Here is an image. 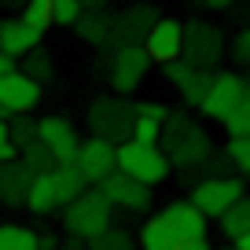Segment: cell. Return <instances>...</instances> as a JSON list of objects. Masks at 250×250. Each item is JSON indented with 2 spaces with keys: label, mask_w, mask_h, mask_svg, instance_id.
I'll use <instances>...</instances> for the list:
<instances>
[{
  "label": "cell",
  "mask_w": 250,
  "mask_h": 250,
  "mask_svg": "<svg viewBox=\"0 0 250 250\" xmlns=\"http://www.w3.org/2000/svg\"><path fill=\"white\" fill-rule=\"evenodd\" d=\"M158 147L166 151L173 169H191V166H203L213 155V144L206 136V129L199 122L184 114V110H169V118L162 122V140Z\"/></svg>",
  "instance_id": "1"
},
{
  "label": "cell",
  "mask_w": 250,
  "mask_h": 250,
  "mask_svg": "<svg viewBox=\"0 0 250 250\" xmlns=\"http://www.w3.org/2000/svg\"><path fill=\"white\" fill-rule=\"evenodd\" d=\"M136 125V103H129L125 96H96L88 103V129L92 136H103L110 144L133 140Z\"/></svg>",
  "instance_id": "2"
},
{
  "label": "cell",
  "mask_w": 250,
  "mask_h": 250,
  "mask_svg": "<svg viewBox=\"0 0 250 250\" xmlns=\"http://www.w3.org/2000/svg\"><path fill=\"white\" fill-rule=\"evenodd\" d=\"M62 225L74 239H92V235L107 232L110 228V199L103 195L100 188H85L74 203L62 206Z\"/></svg>",
  "instance_id": "3"
},
{
  "label": "cell",
  "mask_w": 250,
  "mask_h": 250,
  "mask_svg": "<svg viewBox=\"0 0 250 250\" xmlns=\"http://www.w3.org/2000/svg\"><path fill=\"white\" fill-rule=\"evenodd\" d=\"M118 169L155 188V184H162V180L169 177L173 166H169V158H166V151L158 147V144L125 140V144H118Z\"/></svg>",
  "instance_id": "4"
},
{
  "label": "cell",
  "mask_w": 250,
  "mask_h": 250,
  "mask_svg": "<svg viewBox=\"0 0 250 250\" xmlns=\"http://www.w3.org/2000/svg\"><path fill=\"white\" fill-rule=\"evenodd\" d=\"M225 55V30L213 22H203V19H191L184 22V59L191 66H203V70H213Z\"/></svg>",
  "instance_id": "5"
},
{
  "label": "cell",
  "mask_w": 250,
  "mask_h": 250,
  "mask_svg": "<svg viewBox=\"0 0 250 250\" xmlns=\"http://www.w3.org/2000/svg\"><path fill=\"white\" fill-rule=\"evenodd\" d=\"M243 180L239 177H206L191 188V203L206 213V217H221L235 199H243Z\"/></svg>",
  "instance_id": "6"
},
{
  "label": "cell",
  "mask_w": 250,
  "mask_h": 250,
  "mask_svg": "<svg viewBox=\"0 0 250 250\" xmlns=\"http://www.w3.org/2000/svg\"><path fill=\"white\" fill-rule=\"evenodd\" d=\"M158 11L151 4H133L122 15H110V48H129V44H144V37L151 33V26L158 22Z\"/></svg>",
  "instance_id": "7"
},
{
  "label": "cell",
  "mask_w": 250,
  "mask_h": 250,
  "mask_svg": "<svg viewBox=\"0 0 250 250\" xmlns=\"http://www.w3.org/2000/svg\"><path fill=\"white\" fill-rule=\"evenodd\" d=\"M151 70V55L144 52V44H129V48H114V66H110V88L114 92H133L140 88V81Z\"/></svg>",
  "instance_id": "8"
},
{
  "label": "cell",
  "mask_w": 250,
  "mask_h": 250,
  "mask_svg": "<svg viewBox=\"0 0 250 250\" xmlns=\"http://www.w3.org/2000/svg\"><path fill=\"white\" fill-rule=\"evenodd\" d=\"M162 74H166V81H169V85L180 88V96H184L188 107H199V103L206 100V92H210V85H213V70L191 66L188 59L162 62Z\"/></svg>",
  "instance_id": "9"
},
{
  "label": "cell",
  "mask_w": 250,
  "mask_h": 250,
  "mask_svg": "<svg viewBox=\"0 0 250 250\" xmlns=\"http://www.w3.org/2000/svg\"><path fill=\"white\" fill-rule=\"evenodd\" d=\"M162 225L173 232L177 243H188V239H206V213L199 210L191 199H180V203H166L162 206Z\"/></svg>",
  "instance_id": "10"
},
{
  "label": "cell",
  "mask_w": 250,
  "mask_h": 250,
  "mask_svg": "<svg viewBox=\"0 0 250 250\" xmlns=\"http://www.w3.org/2000/svg\"><path fill=\"white\" fill-rule=\"evenodd\" d=\"M247 85L250 81H243L239 74H213V85H210V92H206V100L199 103V110H203L206 118H213V122H225L235 110V103L243 100Z\"/></svg>",
  "instance_id": "11"
},
{
  "label": "cell",
  "mask_w": 250,
  "mask_h": 250,
  "mask_svg": "<svg viewBox=\"0 0 250 250\" xmlns=\"http://www.w3.org/2000/svg\"><path fill=\"white\" fill-rule=\"evenodd\" d=\"M100 191L110 199V206H122V210H133V213L151 206V184H144V180L129 177L122 169H114L107 180H100Z\"/></svg>",
  "instance_id": "12"
},
{
  "label": "cell",
  "mask_w": 250,
  "mask_h": 250,
  "mask_svg": "<svg viewBox=\"0 0 250 250\" xmlns=\"http://www.w3.org/2000/svg\"><path fill=\"white\" fill-rule=\"evenodd\" d=\"M144 52L151 55V62H173V59H184V22L177 19H158L151 26V33L144 37Z\"/></svg>",
  "instance_id": "13"
},
{
  "label": "cell",
  "mask_w": 250,
  "mask_h": 250,
  "mask_svg": "<svg viewBox=\"0 0 250 250\" xmlns=\"http://www.w3.org/2000/svg\"><path fill=\"white\" fill-rule=\"evenodd\" d=\"M74 162H78V169L85 173L88 184H100V180H107L110 173L118 169V144L103 140V136H92V140L81 144V151H78Z\"/></svg>",
  "instance_id": "14"
},
{
  "label": "cell",
  "mask_w": 250,
  "mask_h": 250,
  "mask_svg": "<svg viewBox=\"0 0 250 250\" xmlns=\"http://www.w3.org/2000/svg\"><path fill=\"white\" fill-rule=\"evenodd\" d=\"M41 88L44 85H37V81L30 78V74H22L15 66V70H8V74H0V103H8L15 114H30L33 107L41 103Z\"/></svg>",
  "instance_id": "15"
},
{
  "label": "cell",
  "mask_w": 250,
  "mask_h": 250,
  "mask_svg": "<svg viewBox=\"0 0 250 250\" xmlns=\"http://www.w3.org/2000/svg\"><path fill=\"white\" fill-rule=\"evenodd\" d=\"M41 140L52 147V155L59 158V166H62V162H74V158H78V151H81L78 129H74L70 118H62V114L41 118Z\"/></svg>",
  "instance_id": "16"
},
{
  "label": "cell",
  "mask_w": 250,
  "mask_h": 250,
  "mask_svg": "<svg viewBox=\"0 0 250 250\" xmlns=\"http://www.w3.org/2000/svg\"><path fill=\"white\" fill-rule=\"evenodd\" d=\"M33 177H37V173H33L22 158L0 162V203H4V206H26V195H30Z\"/></svg>",
  "instance_id": "17"
},
{
  "label": "cell",
  "mask_w": 250,
  "mask_h": 250,
  "mask_svg": "<svg viewBox=\"0 0 250 250\" xmlns=\"http://www.w3.org/2000/svg\"><path fill=\"white\" fill-rule=\"evenodd\" d=\"M41 37H44V33H41L37 26H30L22 15L0 22V52H8L11 59H22L26 52H33V48L41 44Z\"/></svg>",
  "instance_id": "18"
},
{
  "label": "cell",
  "mask_w": 250,
  "mask_h": 250,
  "mask_svg": "<svg viewBox=\"0 0 250 250\" xmlns=\"http://www.w3.org/2000/svg\"><path fill=\"white\" fill-rule=\"evenodd\" d=\"M26 210L37 213V217H48L52 210H59V195H55L52 173H37V177H33L30 195H26Z\"/></svg>",
  "instance_id": "19"
},
{
  "label": "cell",
  "mask_w": 250,
  "mask_h": 250,
  "mask_svg": "<svg viewBox=\"0 0 250 250\" xmlns=\"http://www.w3.org/2000/svg\"><path fill=\"white\" fill-rule=\"evenodd\" d=\"M52 180H55V195H59V206L74 203V199H78L81 191L88 188V180H85V173L78 169V162H62V166H55Z\"/></svg>",
  "instance_id": "20"
},
{
  "label": "cell",
  "mask_w": 250,
  "mask_h": 250,
  "mask_svg": "<svg viewBox=\"0 0 250 250\" xmlns=\"http://www.w3.org/2000/svg\"><path fill=\"white\" fill-rule=\"evenodd\" d=\"M78 33H81V41H88V44H96V48H103L110 41V15H107V8H92V11H81L78 15Z\"/></svg>",
  "instance_id": "21"
},
{
  "label": "cell",
  "mask_w": 250,
  "mask_h": 250,
  "mask_svg": "<svg viewBox=\"0 0 250 250\" xmlns=\"http://www.w3.org/2000/svg\"><path fill=\"white\" fill-rule=\"evenodd\" d=\"M22 74H30L37 85H48V81H55V59H52V52H44V48H33V52H26L22 55V66H19Z\"/></svg>",
  "instance_id": "22"
},
{
  "label": "cell",
  "mask_w": 250,
  "mask_h": 250,
  "mask_svg": "<svg viewBox=\"0 0 250 250\" xmlns=\"http://www.w3.org/2000/svg\"><path fill=\"white\" fill-rule=\"evenodd\" d=\"M0 250H41V235L26 225H0Z\"/></svg>",
  "instance_id": "23"
},
{
  "label": "cell",
  "mask_w": 250,
  "mask_h": 250,
  "mask_svg": "<svg viewBox=\"0 0 250 250\" xmlns=\"http://www.w3.org/2000/svg\"><path fill=\"white\" fill-rule=\"evenodd\" d=\"M221 232H225V239H235V235H243L250 228V195L235 199L232 206H228L225 213H221Z\"/></svg>",
  "instance_id": "24"
},
{
  "label": "cell",
  "mask_w": 250,
  "mask_h": 250,
  "mask_svg": "<svg viewBox=\"0 0 250 250\" xmlns=\"http://www.w3.org/2000/svg\"><path fill=\"white\" fill-rule=\"evenodd\" d=\"M140 250H177V239H173V232L162 225V217H151L147 225L140 228Z\"/></svg>",
  "instance_id": "25"
},
{
  "label": "cell",
  "mask_w": 250,
  "mask_h": 250,
  "mask_svg": "<svg viewBox=\"0 0 250 250\" xmlns=\"http://www.w3.org/2000/svg\"><path fill=\"white\" fill-rule=\"evenodd\" d=\"M8 133H11V144L19 147V155H22V147H30L33 140H41V118L15 114V118L8 122Z\"/></svg>",
  "instance_id": "26"
},
{
  "label": "cell",
  "mask_w": 250,
  "mask_h": 250,
  "mask_svg": "<svg viewBox=\"0 0 250 250\" xmlns=\"http://www.w3.org/2000/svg\"><path fill=\"white\" fill-rule=\"evenodd\" d=\"M19 158H22L33 173H55V166H59V158L52 155V147H48L44 140H33L30 147H22V155H19Z\"/></svg>",
  "instance_id": "27"
},
{
  "label": "cell",
  "mask_w": 250,
  "mask_h": 250,
  "mask_svg": "<svg viewBox=\"0 0 250 250\" xmlns=\"http://www.w3.org/2000/svg\"><path fill=\"white\" fill-rule=\"evenodd\" d=\"M221 125L228 129V136H250V85H247V92H243V100L235 103V110Z\"/></svg>",
  "instance_id": "28"
},
{
  "label": "cell",
  "mask_w": 250,
  "mask_h": 250,
  "mask_svg": "<svg viewBox=\"0 0 250 250\" xmlns=\"http://www.w3.org/2000/svg\"><path fill=\"white\" fill-rule=\"evenodd\" d=\"M88 247H92V250H133V235L122 232V228H107V232L92 235Z\"/></svg>",
  "instance_id": "29"
},
{
  "label": "cell",
  "mask_w": 250,
  "mask_h": 250,
  "mask_svg": "<svg viewBox=\"0 0 250 250\" xmlns=\"http://www.w3.org/2000/svg\"><path fill=\"white\" fill-rule=\"evenodd\" d=\"M22 19H26L30 26H37L41 33H44L48 26L55 22V19H52V0H26V8H22Z\"/></svg>",
  "instance_id": "30"
},
{
  "label": "cell",
  "mask_w": 250,
  "mask_h": 250,
  "mask_svg": "<svg viewBox=\"0 0 250 250\" xmlns=\"http://www.w3.org/2000/svg\"><path fill=\"white\" fill-rule=\"evenodd\" d=\"M225 151H228V162H232L243 177H250V136H232Z\"/></svg>",
  "instance_id": "31"
},
{
  "label": "cell",
  "mask_w": 250,
  "mask_h": 250,
  "mask_svg": "<svg viewBox=\"0 0 250 250\" xmlns=\"http://www.w3.org/2000/svg\"><path fill=\"white\" fill-rule=\"evenodd\" d=\"M133 140L136 144H158L162 140V122H158V118H147V114H136Z\"/></svg>",
  "instance_id": "32"
},
{
  "label": "cell",
  "mask_w": 250,
  "mask_h": 250,
  "mask_svg": "<svg viewBox=\"0 0 250 250\" xmlns=\"http://www.w3.org/2000/svg\"><path fill=\"white\" fill-rule=\"evenodd\" d=\"M81 11H85V8H81V0H52V19H55V26H74Z\"/></svg>",
  "instance_id": "33"
},
{
  "label": "cell",
  "mask_w": 250,
  "mask_h": 250,
  "mask_svg": "<svg viewBox=\"0 0 250 250\" xmlns=\"http://www.w3.org/2000/svg\"><path fill=\"white\" fill-rule=\"evenodd\" d=\"M232 55H235V62L250 66V26L235 33V41H232Z\"/></svg>",
  "instance_id": "34"
},
{
  "label": "cell",
  "mask_w": 250,
  "mask_h": 250,
  "mask_svg": "<svg viewBox=\"0 0 250 250\" xmlns=\"http://www.w3.org/2000/svg\"><path fill=\"white\" fill-rule=\"evenodd\" d=\"M11 158H19V147L11 144L8 122H0V162H11Z\"/></svg>",
  "instance_id": "35"
},
{
  "label": "cell",
  "mask_w": 250,
  "mask_h": 250,
  "mask_svg": "<svg viewBox=\"0 0 250 250\" xmlns=\"http://www.w3.org/2000/svg\"><path fill=\"white\" fill-rule=\"evenodd\" d=\"M136 114H147V118L166 122V118H169V107H166V103H155V100H144V103H136Z\"/></svg>",
  "instance_id": "36"
},
{
  "label": "cell",
  "mask_w": 250,
  "mask_h": 250,
  "mask_svg": "<svg viewBox=\"0 0 250 250\" xmlns=\"http://www.w3.org/2000/svg\"><path fill=\"white\" fill-rule=\"evenodd\" d=\"M177 250H210V239H188V243H177Z\"/></svg>",
  "instance_id": "37"
},
{
  "label": "cell",
  "mask_w": 250,
  "mask_h": 250,
  "mask_svg": "<svg viewBox=\"0 0 250 250\" xmlns=\"http://www.w3.org/2000/svg\"><path fill=\"white\" fill-rule=\"evenodd\" d=\"M203 8H210V11H225V8H232L235 0H199Z\"/></svg>",
  "instance_id": "38"
},
{
  "label": "cell",
  "mask_w": 250,
  "mask_h": 250,
  "mask_svg": "<svg viewBox=\"0 0 250 250\" xmlns=\"http://www.w3.org/2000/svg\"><path fill=\"white\" fill-rule=\"evenodd\" d=\"M15 66H19V62L11 59L8 52H0V74H8V70H15Z\"/></svg>",
  "instance_id": "39"
},
{
  "label": "cell",
  "mask_w": 250,
  "mask_h": 250,
  "mask_svg": "<svg viewBox=\"0 0 250 250\" xmlns=\"http://www.w3.org/2000/svg\"><path fill=\"white\" fill-rule=\"evenodd\" d=\"M41 250H59V239L55 235H41Z\"/></svg>",
  "instance_id": "40"
},
{
  "label": "cell",
  "mask_w": 250,
  "mask_h": 250,
  "mask_svg": "<svg viewBox=\"0 0 250 250\" xmlns=\"http://www.w3.org/2000/svg\"><path fill=\"white\" fill-rule=\"evenodd\" d=\"M235 247H239V250H250V228H247V232H243V235H235Z\"/></svg>",
  "instance_id": "41"
},
{
  "label": "cell",
  "mask_w": 250,
  "mask_h": 250,
  "mask_svg": "<svg viewBox=\"0 0 250 250\" xmlns=\"http://www.w3.org/2000/svg\"><path fill=\"white\" fill-rule=\"evenodd\" d=\"M107 4H110V0H81V8H85V11H92V8H107Z\"/></svg>",
  "instance_id": "42"
},
{
  "label": "cell",
  "mask_w": 250,
  "mask_h": 250,
  "mask_svg": "<svg viewBox=\"0 0 250 250\" xmlns=\"http://www.w3.org/2000/svg\"><path fill=\"white\" fill-rule=\"evenodd\" d=\"M11 118H15V110H11L8 103H0V122H11Z\"/></svg>",
  "instance_id": "43"
},
{
  "label": "cell",
  "mask_w": 250,
  "mask_h": 250,
  "mask_svg": "<svg viewBox=\"0 0 250 250\" xmlns=\"http://www.w3.org/2000/svg\"><path fill=\"white\" fill-rule=\"evenodd\" d=\"M0 8H19V11H22V8H26V0H0Z\"/></svg>",
  "instance_id": "44"
},
{
  "label": "cell",
  "mask_w": 250,
  "mask_h": 250,
  "mask_svg": "<svg viewBox=\"0 0 250 250\" xmlns=\"http://www.w3.org/2000/svg\"><path fill=\"white\" fill-rule=\"evenodd\" d=\"M225 250H239V247H235V243H232V247H225Z\"/></svg>",
  "instance_id": "45"
},
{
  "label": "cell",
  "mask_w": 250,
  "mask_h": 250,
  "mask_svg": "<svg viewBox=\"0 0 250 250\" xmlns=\"http://www.w3.org/2000/svg\"><path fill=\"white\" fill-rule=\"evenodd\" d=\"M66 250H81V247H66Z\"/></svg>",
  "instance_id": "46"
}]
</instances>
